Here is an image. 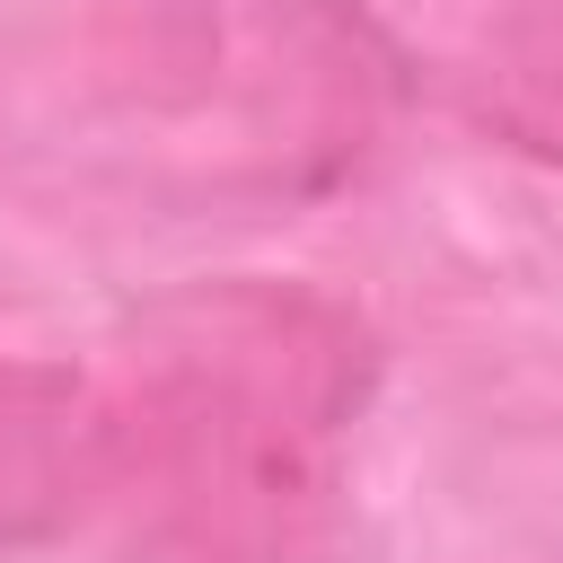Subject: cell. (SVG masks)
I'll use <instances>...</instances> for the list:
<instances>
[{
    "label": "cell",
    "mask_w": 563,
    "mask_h": 563,
    "mask_svg": "<svg viewBox=\"0 0 563 563\" xmlns=\"http://www.w3.org/2000/svg\"><path fill=\"white\" fill-rule=\"evenodd\" d=\"M106 449V387L70 361L0 352V554L88 528Z\"/></svg>",
    "instance_id": "2"
},
{
    "label": "cell",
    "mask_w": 563,
    "mask_h": 563,
    "mask_svg": "<svg viewBox=\"0 0 563 563\" xmlns=\"http://www.w3.org/2000/svg\"><path fill=\"white\" fill-rule=\"evenodd\" d=\"M369 378V325L308 282L229 273L150 299L97 378V545L114 563H299Z\"/></svg>",
    "instance_id": "1"
},
{
    "label": "cell",
    "mask_w": 563,
    "mask_h": 563,
    "mask_svg": "<svg viewBox=\"0 0 563 563\" xmlns=\"http://www.w3.org/2000/svg\"><path fill=\"white\" fill-rule=\"evenodd\" d=\"M466 114L501 150L563 167V0H528V9H510L475 44V62H466Z\"/></svg>",
    "instance_id": "3"
}]
</instances>
